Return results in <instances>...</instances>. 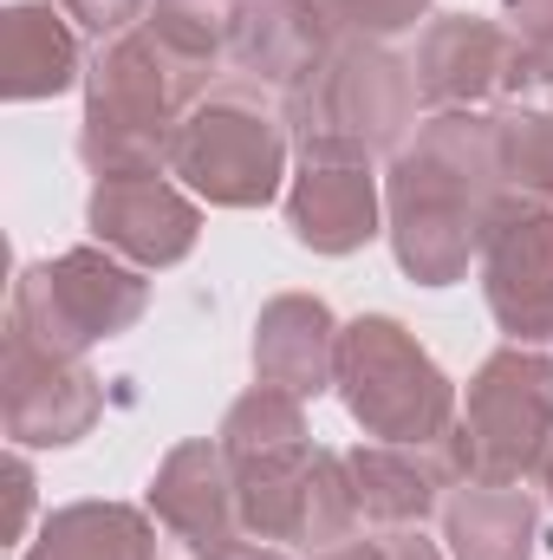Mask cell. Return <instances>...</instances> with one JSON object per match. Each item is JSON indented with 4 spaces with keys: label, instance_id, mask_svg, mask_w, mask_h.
Listing matches in <instances>:
<instances>
[{
    "label": "cell",
    "instance_id": "1",
    "mask_svg": "<svg viewBox=\"0 0 553 560\" xmlns=\"http://www.w3.org/2000/svg\"><path fill=\"white\" fill-rule=\"evenodd\" d=\"M502 196L489 112H430L385 170V235L404 280L456 287L482 255V229Z\"/></svg>",
    "mask_w": 553,
    "mask_h": 560
},
{
    "label": "cell",
    "instance_id": "2",
    "mask_svg": "<svg viewBox=\"0 0 553 560\" xmlns=\"http://www.w3.org/2000/svg\"><path fill=\"white\" fill-rule=\"evenodd\" d=\"M215 79L169 59L143 26L92 46L85 66V118H79V163L98 176H169V143L183 112Z\"/></svg>",
    "mask_w": 553,
    "mask_h": 560
},
{
    "label": "cell",
    "instance_id": "3",
    "mask_svg": "<svg viewBox=\"0 0 553 560\" xmlns=\"http://www.w3.org/2000/svg\"><path fill=\"white\" fill-rule=\"evenodd\" d=\"M286 105L255 79H215L176 125L169 176L209 209H268L286 189Z\"/></svg>",
    "mask_w": 553,
    "mask_h": 560
},
{
    "label": "cell",
    "instance_id": "4",
    "mask_svg": "<svg viewBox=\"0 0 553 560\" xmlns=\"http://www.w3.org/2000/svg\"><path fill=\"white\" fill-rule=\"evenodd\" d=\"M286 105V131L299 156H398L416 131V72L404 52H391L385 39H358L345 33L332 46V59L293 92Z\"/></svg>",
    "mask_w": 553,
    "mask_h": 560
},
{
    "label": "cell",
    "instance_id": "5",
    "mask_svg": "<svg viewBox=\"0 0 553 560\" xmlns=\"http://www.w3.org/2000/svg\"><path fill=\"white\" fill-rule=\"evenodd\" d=\"M332 392H339L345 418L372 443H443L456 430V411H462L449 372L391 313H358L339 326Z\"/></svg>",
    "mask_w": 553,
    "mask_h": 560
},
{
    "label": "cell",
    "instance_id": "6",
    "mask_svg": "<svg viewBox=\"0 0 553 560\" xmlns=\"http://www.w3.org/2000/svg\"><path fill=\"white\" fill-rule=\"evenodd\" d=\"M150 306V280L111 248H66L52 261H26L13 293H7V332L59 352V359H85L92 346L131 332Z\"/></svg>",
    "mask_w": 553,
    "mask_h": 560
},
{
    "label": "cell",
    "instance_id": "7",
    "mask_svg": "<svg viewBox=\"0 0 553 560\" xmlns=\"http://www.w3.org/2000/svg\"><path fill=\"white\" fill-rule=\"evenodd\" d=\"M462 482H528L553 450V359L541 346H502L475 365L456 430L443 436Z\"/></svg>",
    "mask_w": 553,
    "mask_h": 560
},
{
    "label": "cell",
    "instance_id": "8",
    "mask_svg": "<svg viewBox=\"0 0 553 560\" xmlns=\"http://www.w3.org/2000/svg\"><path fill=\"white\" fill-rule=\"evenodd\" d=\"M235 502H242V535L268 541V548H306L326 555L339 541L358 535V495H352V469L345 450H306L293 463H274L261 476H235Z\"/></svg>",
    "mask_w": 553,
    "mask_h": 560
},
{
    "label": "cell",
    "instance_id": "9",
    "mask_svg": "<svg viewBox=\"0 0 553 560\" xmlns=\"http://www.w3.org/2000/svg\"><path fill=\"white\" fill-rule=\"evenodd\" d=\"M482 293L508 346H553V202L502 196L482 229Z\"/></svg>",
    "mask_w": 553,
    "mask_h": 560
},
{
    "label": "cell",
    "instance_id": "10",
    "mask_svg": "<svg viewBox=\"0 0 553 560\" xmlns=\"http://www.w3.org/2000/svg\"><path fill=\"white\" fill-rule=\"evenodd\" d=\"M528 46L482 13H436L416 39V98L430 112H495L521 92Z\"/></svg>",
    "mask_w": 553,
    "mask_h": 560
},
{
    "label": "cell",
    "instance_id": "11",
    "mask_svg": "<svg viewBox=\"0 0 553 560\" xmlns=\"http://www.w3.org/2000/svg\"><path fill=\"white\" fill-rule=\"evenodd\" d=\"M98 411H105V378L85 359H59V352H39V346L7 332L0 418H7L13 450H66L79 436H92Z\"/></svg>",
    "mask_w": 553,
    "mask_h": 560
},
{
    "label": "cell",
    "instance_id": "12",
    "mask_svg": "<svg viewBox=\"0 0 553 560\" xmlns=\"http://www.w3.org/2000/svg\"><path fill=\"white\" fill-rule=\"evenodd\" d=\"M156 535H163V560H209L228 541H242V502H235V469L222 456L215 436H189L176 443L143 495Z\"/></svg>",
    "mask_w": 553,
    "mask_h": 560
},
{
    "label": "cell",
    "instance_id": "13",
    "mask_svg": "<svg viewBox=\"0 0 553 560\" xmlns=\"http://www.w3.org/2000/svg\"><path fill=\"white\" fill-rule=\"evenodd\" d=\"M85 229L98 248L125 255L131 268L156 275L196 255L202 242V202L169 176H98L85 196Z\"/></svg>",
    "mask_w": 553,
    "mask_h": 560
},
{
    "label": "cell",
    "instance_id": "14",
    "mask_svg": "<svg viewBox=\"0 0 553 560\" xmlns=\"http://www.w3.org/2000/svg\"><path fill=\"white\" fill-rule=\"evenodd\" d=\"M286 229L313 255H358L385 235V189L365 156H299L286 176Z\"/></svg>",
    "mask_w": 553,
    "mask_h": 560
},
{
    "label": "cell",
    "instance_id": "15",
    "mask_svg": "<svg viewBox=\"0 0 553 560\" xmlns=\"http://www.w3.org/2000/svg\"><path fill=\"white\" fill-rule=\"evenodd\" d=\"M345 39L339 7L332 0H242L235 20V46L228 66L255 85H268L274 98H293Z\"/></svg>",
    "mask_w": 553,
    "mask_h": 560
},
{
    "label": "cell",
    "instance_id": "16",
    "mask_svg": "<svg viewBox=\"0 0 553 560\" xmlns=\"http://www.w3.org/2000/svg\"><path fill=\"white\" fill-rule=\"evenodd\" d=\"M345 469L372 528H423V515H443L449 489L462 482L449 443H358L345 450Z\"/></svg>",
    "mask_w": 553,
    "mask_h": 560
},
{
    "label": "cell",
    "instance_id": "17",
    "mask_svg": "<svg viewBox=\"0 0 553 560\" xmlns=\"http://www.w3.org/2000/svg\"><path fill=\"white\" fill-rule=\"evenodd\" d=\"M255 385H274L293 398L332 392L339 372V319L319 293H274L255 313Z\"/></svg>",
    "mask_w": 553,
    "mask_h": 560
},
{
    "label": "cell",
    "instance_id": "18",
    "mask_svg": "<svg viewBox=\"0 0 553 560\" xmlns=\"http://www.w3.org/2000/svg\"><path fill=\"white\" fill-rule=\"evenodd\" d=\"M85 66L92 59L59 0H13L0 13V92L13 105H39L85 85Z\"/></svg>",
    "mask_w": 553,
    "mask_h": 560
},
{
    "label": "cell",
    "instance_id": "19",
    "mask_svg": "<svg viewBox=\"0 0 553 560\" xmlns=\"http://www.w3.org/2000/svg\"><path fill=\"white\" fill-rule=\"evenodd\" d=\"M449 560H528L541 548V502L521 482H456L443 502Z\"/></svg>",
    "mask_w": 553,
    "mask_h": 560
},
{
    "label": "cell",
    "instance_id": "20",
    "mask_svg": "<svg viewBox=\"0 0 553 560\" xmlns=\"http://www.w3.org/2000/svg\"><path fill=\"white\" fill-rule=\"evenodd\" d=\"M20 560H163L150 509L131 502H66L39 522Z\"/></svg>",
    "mask_w": 553,
    "mask_h": 560
},
{
    "label": "cell",
    "instance_id": "21",
    "mask_svg": "<svg viewBox=\"0 0 553 560\" xmlns=\"http://www.w3.org/2000/svg\"><path fill=\"white\" fill-rule=\"evenodd\" d=\"M222 456L235 476H261L274 463H293L313 450V430H306V398L293 392H274V385H255L228 405V418L215 430Z\"/></svg>",
    "mask_w": 553,
    "mask_h": 560
},
{
    "label": "cell",
    "instance_id": "22",
    "mask_svg": "<svg viewBox=\"0 0 553 560\" xmlns=\"http://www.w3.org/2000/svg\"><path fill=\"white\" fill-rule=\"evenodd\" d=\"M495 131V163H502V189L553 202V112L534 98H502L489 112Z\"/></svg>",
    "mask_w": 553,
    "mask_h": 560
},
{
    "label": "cell",
    "instance_id": "23",
    "mask_svg": "<svg viewBox=\"0 0 553 560\" xmlns=\"http://www.w3.org/2000/svg\"><path fill=\"white\" fill-rule=\"evenodd\" d=\"M235 20H242V0H150L143 33L169 59H183V66H196V72L215 79V66L235 46Z\"/></svg>",
    "mask_w": 553,
    "mask_h": 560
},
{
    "label": "cell",
    "instance_id": "24",
    "mask_svg": "<svg viewBox=\"0 0 553 560\" xmlns=\"http://www.w3.org/2000/svg\"><path fill=\"white\" fill-rule=\"evenodd\" d=\"M339 7V26L358 33V39H398L411 33L416 20H430V0H332Z\"/></svg>",
    "mask_w": 553,
    "mask_h": 560
},
{
    "label": "cell",
    "instance_id": "25",
    "mask_svg": "<svg viewBox=\"0 0 553 560\" xmlns=\"http://www.w3.org/2000/svg\"><path fill=\"white\" fill-rule=\"evenodd\" d=\"M306 560H443V548L423 541V528H372V535H352V541Z\"/></svg>",
    "mask_w": 553,
    "mask_h": 560
},
{
    "label": "cell",
    "instance_id": "26",
    "mask_svg": "<svg viewBox=\"0 0 553 560\" xmlns=\"http://www.w3.org/2000/svg\"><path fill=\"white\" fill-rule=\"evenodd\" d=\"M59 7H66L72 26L92 33L98 46L118 39V33H131V26H143V13H150V0H59Z\"/></svg>",
    "mask_w": 553,
    "mask_h": 560
},
{
    "label": "cell",
    "instance_id": "27",
    "mask_svg": "<svg viewBox=\"0 0 553 560\" xmlns=\"http://www.w3.org/2000/svg\"><path fill=\"white\" fill-rule=\"evenodd\" d=\"M502 20H508V33L528 52H548L553 46V0H502Z\"/></svg>",
    "mask_w": 553,
    "mask_h": 560
},
{
    "label": "cell",
    "instance_id": "28",
    "mask_svg": "<svg viewBox=\"0 0 553 560\" xmlns=\"http://www.w3.org/2000/svg\"><path fill=\"white\" fill-rule=\"evenodd\" d=\"M7 482H13V522H7V541H26V522H33V502H39V495H33L39 482H33L26 450H13V456H7Z\"/></svg>",
    "mask_w": 553,
    "mask_h": 560
},
{
    "label": "cell",
    "instance_id": "29",
    "mask_svg": "<svg viewBox=\"0 0 553 560\" xmlns=\"http://www.w3.org/2000/svg\"><path fill=\"white\" fill-rule=\"evenodd\" d=\"M515 98H534V105H548L553 112V46L548 52H528V66H521V92Z\"/></svg>",
    "mask_w": 553,
    "mask_h": 560
},
{
    "label": "cell",
    "instance_id": "30",
    "mask_svg": "<svg viewBox=\"0 0 553 560\" xmlns=\"http://www.w3.org/2000/svg\"><path fill=\"white\" fill-rule=\"evenodd\" d=\"M209 560H286V555L268 548V541H248V535H242V541H228L222 555H209Z\"/></svg>",
    "mask_w": 553,
    "mask_h": 560
},
{
    "label": "cell",
    "instance_id": "31",
    "mask_svg": "<svg viewBox=\"0 0 553 560\" xmlns=\"http://www.w3.org/2000/svg\"><path fill=\"white\" fill-rule=\"evenodd\" d=\"M541 489H548V502H553V450H548V463H541Z\"/></svg>",
    "mask_w": 553,
    "mask_h": 560
}]
</instances>
